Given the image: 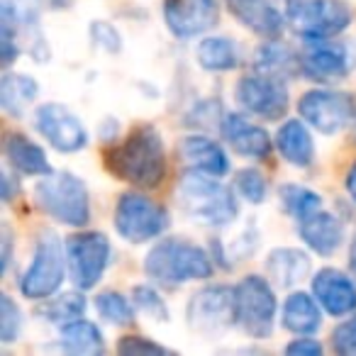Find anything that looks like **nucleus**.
Wrapping results in <instances>:
<instances>
[{
  "label": "nucleus",
  "mask_w": 356,
  "mask_h": 356,
  "mask_svg": "<svg viewBox=\"0 0 356 356\" xmlns=\"http://www.w3.org/2000/svg\"><path fill=\"white\" fill-rule=\"evenodd\" d=\"M105 166L115 178L149 191L166 178V147L156 127L137 124L105 152Z\"/></svg>",
  "instance_id": "1"
},
{
  "label": "nucleus",
  "mask_w": 356,
  "mask_h": 356,
  "mask_svg": "<svg viewBox=\"0 0 356 356\" xmlns=\"http://www.w3.org/2000/svg\"><path fill=\"white\" fill-rule=\"evenodd\" d=\"M173 193L181 213L205 227H227L239 215L234 188L225 186L218 176H210V173L188 168L178 178Z\"/></svg>",
  "instance_id": "2"
},
{
  "label": "nucleus",
  "mask_w": 356,
  "mask_h": 356,
  "mask_svg": "<svg viewBox=\"0 0 356 356\" xmlns=\"http://www.w3.org/2000/svg\"><path fill=\"white\" fill-rule=\"evenodd\" d=\"M144 273L156 286L178 288L193 281H208L215 273V264L200 244L186 237H166L149 249Z\"/></svg>",
  "instance_id": "3"
},
{
  "label": "nucleus",
  "mask_w": 356,
  "mask_h": 356,
  "mask_svg": "<svg viewBox=\"0 0 356 356\" xmlns=\"http://www.w3.org/2000/svg\"><path fill=\"white\" fill-rule=\"evenodd\" d=\"M35 205L66 227H86L90 222V195L83 178L71 171L42 176L35 186Z\"/></svg>",
  "instance_id": "4"
},
{
  "label": "nucleus",
  "mask_w": 356,
  "mask_h": 356,
  "mask_svg": "<svg viewBox=\"0 0 356 356\" xmlns=\"http://www.w3.org/2000/svg\"><path fill=\"white\" fill-rule=\"evenodd\" d=\"M288 27L305 40H334L354 22V8L346 0H288Z\"/></svg>",
  "instance_id": "5"
},
{
  "label": "nucleus",
  "mask_w": 356,
  "mask_h": 356,
  "mask_svg": "<svg viewBox=\"0 0 356 356\" xmlns=\"http://www.w3.org/2000/svg\"><path fill=\"white\" fill-rule=\"evenodd\" d=\"M66 273H69V264H66V244L54 232H42L37 239L35 254H32L30 266L17 281L20 293L27 300H47V298L56 296L64 283Z\"/></svg>",
  "instance_id": "6"
},
{
  "label": "nucleus",
  "mask_w": 356,
  "mask_h": 356,
  "mask_svg": "<svg viewBox=\"0 0 356 356\" xmlns=\"http://www.w3.org/2000/svg\"><path fill=\"white\" fill-rule=\"evenodd\" d=\"M168 210L161 203L144 195L142 191H127L115 203V232L129 244H147L159 239L168 229Z\"/></svg>",
  "instance_id": "7"
},
{
  "label": "nucleus",
  "mask_w": 356,
  "mask_h": 356,
  "mask_svg": "<svg viewBox=\"0 0 356 356\" xmlns=\"http://www.w3.org/2000/svg\"><path fill=\"white\" fill-rule=\"evenodd\" d=\"M237 302V325L252 339H268L276 327L278 300L271 281L264 276L249 273L234 286Z\"/></svg>",
  "instance_id": "8"
},
{
  "label": "nucleus",
  "mask_w": 356,
  "mask_h": 356,
  "mask_svg": "<svg viewBox=\"0 0 356 356\" xmlns=\"http://www.w3.org/2000/svg\"><path fill=\"white\" fill-rule=\"evenodd\" d=\"M186 322L203 337H218L237 325V302L232 286H205L186 305Z\"/></svg>",
  "instance_id": "9"
},
{
  "label": "nucleus",
  "mask_w": 356,
  "mask_h": 356,
  "mask_svg": "<svg viewBox=\"0 0 356 356\" xmlns=\"http://www.w3.org/2000/svg\"><path fill=\"white\" fill-rule=\"evenodd\" d=\"M298 113L317 132L337 134L354 124L356 100L354 95L337 88H312L300 95Z\"/></svg>",
  "instance_id": "10"
},
{
  "label": "nucleus",
  "mask_w": 356,
  "mask_h": 356,
  "mask_svg": "<svg viewBox=\"0 0 356 356\" xmlns=\"http://www.w3.org/2000/svg\"><path fill=\"white\" fill-rule=\"evenodd\" d=\"M113 247L103 232H79L66 239V264L69 278L79 291H90L100 283L110 266Z\"/></svg>",
  "instance_id": "11"
},
{
  "label": "nucleus",
  "mask_w": 356,
  "mask_h": 356,
  "mask_svg": "<svg viewBox=\"0 0 356 356\" xmlns=\"http://www.w3.org/2000/svg\"><path fill=\"white\" fill-rule=\"evenodd\" d=\"M234 98L242 105L244 113L259 120H268V122L286 118L288 108H291L288 86L283 83L281 76L266 74V71L242 76L237 90H234Z\"/></svg>",
  "instance_id": "12"
},
{
  "label": "nucleus",
  "mask_w": 356,
  "mask_h": 356,
  "mask_svg": "<svg viewBox=\"0 0 356 356\" xmlns=\"http://www.w3.org/2000/svg\"><path fill=\"white\" fill-rule=\"evenodd\" d=\"M300 74L315 83H337L344 81L354 69V56L349 44L334 40H305L302 49L298 51Z\"/></svg>",
  "instance_id": "13"
},
{
  "label": "nucleus",
  "mask_w": 356,
  "mask_h": 356,
  "mask_svg": "<svg viewBox=\"0 0 356 356\" xmlns=\"http://www.w3.org/2000/svg\"><path fill=\"white\" fill-rule=\"evenodd\" d=\"M35 127L42 139L61 154H76L88 144V129L83 120L64 103L40 105L35 113Z\"/></svg>",
  "instance_id": "14"
},
{
  "label": "nucleus",
  "mask_w": 356,
  "mask_h": 356,
  "mask_svg": "<svg viewBox=\"0 0 356 356\" xmlns=\"http://www.w3.org/2000/svg\"><path fill=\"white\" fill-rule=\"evenodd\" d=\"M163 22L178 40L208 35L220 22L218 0H163Z\"/></svg>",
  "instance_id": "15"
},
{
  "label": "nucleus",
  "mask_w": 356,
  "mask_h": 356,
  "mask_svg": "<svg viewBox=\"0 0 356 356\" xmlns=\"http://www.w3.org/2000/svg\"><path fill=\"white\" fill-rule=\"evenodd\" d=\"M220 134L234 154L252 161L268 159L276 147V139L242 113H225L220 120Z\"/></svg>",
  "instance_id": "16"
},
{
  "label": "nucleus",
  "mask_w": 356,
  "mask_h": 356,
  "mask_svg": "<svg viewBox=\"0 0 356 356\" xmlns=\"http://www.w3.org/2000/svg\"><path fill=\"white\" fill-rule=\"evenodd\" d=\"M310 291L332 317H346L356 312V278L339 268H320L310 278Z\"/></svg>",
  "instance_id": "17"
},
{
  "label": "nucleus",
  "mask_w": 356,
  "mask_h": 356,
  "mask_svg": "<svg viewBox=\"0 0 356 356\" xmlns=\"http://www.w3.org/2000/svg\"><path fill=\"white\" fill-rule=\"evenodd\" d=\"M225 6L239 25L264 40H281L288 27L286 10H281L273 0H225Z\"/></svg>",
  "instance_id": "18"
},
{
  "label": "nucleus",
  "mask_w": 356,
  "mask_h": 356,
  "mask_svg": "<svg viewBox=\"0 0 356 356\" xmlns=\"http://www.w3.org/2000/svg\"><path fill=\"white\" fill-rule=\"evenodd\" d=\"M298 234L310 252L320 257H332L344 244V222L330 210H317L310 218L298 222Z\"/></svg>",
  "instance_id": "19"
},
{
  "label": "nucleus",
  "mask_w": 356,
  "mask_h": 356,
  "mask_svg": "<svg viewBox=\"0 0 356 356\" xmlns=\"http://www.w3.org/2000/svg\"><path fill=\"white\" fill-rule=\"evenodd\" d=\"M3 154H6V161L17 176H32L42 178L54 173L49 163L47 152L22 132H8L6 142H3Z\"/></svg>",
  "instance_id": "20"
},
{
  "label": "nucleus",
  "mask_w": 356,
  "mask_h": 356,
  "mask_svg": "<svg viewBox=\"0 0 356 356\" xmlns=\"http://www.w3.org/2000/svg\"><path fill=\"white\" fill-rule=\"evenodd\" d=\"M181 159L186 161V166L200 173H210V176H227L229 173V156L222 149V144H218L215 139L205 137V134H191L181 142L178 149Z\"/></svg>",
  "instance_id": "21"
},
{
  "label": "nucleus",
  "mask_w": 356,
  "mask_h": 356,
  "mask_svg": "<svg viewBox=\"0 0 356 356\" xmlns=\"http://www.w3.org/2000/svg\"><path fill=\"white\" fill-rule=\"evenodd\" d=\"M276 149L291 166L307 168L315 161V142L305 120H286L276 132Z\"/></svg>",
  "instance_id": "22"
},
{
  "label": "nucleus",
  "mask_w": 356,
  "mask_h": 356,
  "mask_svg": "<svg viewBox=\"0 0 356 356\" xmlns=\"http://www.w3.org/2000/svg\"><path fill=\"white\" fill-rule=\"evenodd\" d=\"M322 305L310 293L293 291L283 300L281 307V322L291 334H315L322 325Z\"/></svg>",
  "instance_id": "23"
},
{
  "label": "nucleus",
  "mask_w": 356,
  "mask_h": 356,
  "mask_svg": "<svg viewBox=\"0 0 356 356\" xmlns=\"http://www.w3.org/2000/svg\"><path fill=\"white\" fill-rule=\"evenodd\" d=\"M59 346L66 354L93 356V354H103L105 351V337L95 322L86 320V317H76V320L61 325Z\"/></svg>",
  "instance_id": "24"
},
{
  "label": "nucleus",
  "mask_w": 356,
  "mask_h": 356,
  "mask_svg": "<svg viewBox=\"0 0 356 356\" xmlns=\"http://www.w3.org/2000/svg\"><path fill=\"white\" fill-rule=\"evenodd\" d=\"M266 271L276 286L291 288V286H298L302 278L310 276V259H307V254L300 252V249L278 247L268 254Z\"/></svg>",
  "instance_id": "25"
},
{
  "label": "nucleus",
  "mask_w": 356,
  "mask_h": 356,
  "mask_svg": "<svg viewBox=\"0 0 356 356\" xmlns=\"http://www.w3.org/2000/svg\"><path fill=\"white\" fill-rule=\"evenodd\" d=\"M40 95V83L32 76L6 71L0 79V108L10 118H22Z\"/></svg>",
  "instance_id": "26"
},
{
  "label": "nucleus",
  "mask_w": 356,
  "mask_h": 356,
  "mask_svg": "<svg viewBox=\"0 0 356 356\" xmlns=\"http://www.w3.org/2000/svg\"><path fill=\"white\" fill-rule=\"evenodd\" d=\"M200 69L210 74H227L239 66V49L229 37H203L195 47Z\"/></svg>",
  "instance_id": "27"
},
{
  "label": "nucleus",
  "mask_w": 356,
  "mask_h": 356,
  "mask_svg": "<svg viewBox=\"0 0 356 356\" xmlns=\"http://www.w3.org/2000/svg\"><path fill=\"white\" fill-rule=\"evenodd\" d=\"M278 200H281L283 210L291 215L296 222L310 218L312 213L322 210V195L317 191L307 188L300 184H286L278 191Z\"/></svg>",
  "instance_id": "28"
},
{
  "label": "nucleus",
  "mask_w": 356,
  "mask_h": 356,
  "mask_svg": "<svg viewBox=\"0 0 356 356\" xmlns=\"http://www.w3.org/2000/svg\"><path fill=\"white\" fill-rule=\"evenodd\" d=\"M259 71H266L273 76H291L300 74V64H298V54L283 47L281 40H268L266 44L259 49Z\"/></svg>",
  "instance_id": "29"
},
{
  "label": "nucleus",
  "mask_w": 356,
  "mask_h": 356,
  "mask_svg": "<svg viewBox=\"0 0 356 356\" xmlns=\"http://www.w3.org/2000/svg\"><path fill=\"white\" fill-rule=\"evenodd\" d=\"M93 305H95V312H98L108 325H115V327H129L134 322V317H137L134 300L124 298L122 293H118V291L98 293Z\"/></svg>",
  "instance_id": "30"
},
{
  "label": "nucleus",
  "mask_w": 356,
  "mask_h": 356,
  "mask_svg": "<svg viewBox=\"0 0 356 356\" xmlns=\"http://www.w3.org/2000/svg\"><path fill=\"white\" fill-rule=\"evenodd\" d=\"M86 307H88L86 298L81 293L71 291L47 298L44 305H42V315H44V320L54 322V325H66V322L76 320V317H83Z\"/></svg>",
  "instance_id": "31"
},
{
  "label": "nucleus",
  "mask_w": 356,
  "mask_h": 356,
  "mask_svg": "<svg viewBox=\"0 0 356 356\" xmlns=\"http://www.w3.org/2000/svg\"><path fill=\"white\" fill-rule=\"evenodd\" d=\"M232 188L237 191L239 198L252 205H261L268 195L266 176L254 166H244V168H239V171H234Z\"/></svg>",
  "instance_id": "32"
},
{
  "label": "nucleus",
  "mask_w": 356,
  "mask_h": 356,
  "mask_svg": "<svg viewBox=\"0 0 356 356\" xmlns=\"http://www.w3.org/2000/svg\"><path fill=\"white\" fill-rule=\"evenodd\" d=\"M132 300L139 315L149 317L154 322H168V305L161 296L156 293V288L152 286H134L132 288Z\"/></svg>",
  "instance_id": "33"
},
{
  "label": "nucleus",
  "mask_w": 356,
  "mask_h": 356,
  "mask_svg": "<svg viewBox=\"0 0 356 356\" xmlns=\"http://www.w3.org/2000/svg\"><path fill=\"white\" fill-rule=\"evenodd\" d=\"M22 310L15 300H13L8 293L0 296V341L3 344H13V341L20 339L22 334Z\"/></svg>",
  "instance_id": "34"
},
{
  "label": "nucleus",
  "mask_w": 356,
  "mask_h": 356,
  "mask_svg": "<svg viewBox=\"0 0 356 356\" xmlns=\"http://www.w3.org/2000/svg\"><path fill=\"white\" fill-rule=\"evenodd\" d=\"M332 351L339 356H356V312L332 332Z\"/></svg>",
  "instance_id": "35"
},
{
  "label": "nucleus",
  "mask_w": 356,
  "mask_h": 356,
  "mask_svg": "<svg viewBox=\"0 0 356 356\" xmlns=\"http://www.w3.org/2000/svg\"><path fill=\"white\" fill-rule=\"evenodd\" d=\"M118 351L124 356H154V354H168V349L159 341H152L144 334H127L118 341Z\"/></svg>",
  "instance_id": "36"
},
{
  "label": "nucleus",
  "mask_w": 356,
  "mask_h": 356,
  "mask_svg": "<svg viewBox=\"0 0 356 356\" xmlns=\"http://www.w3.org/2000/svg\"><path fill=\"white\" fill-rule=\"evenodd\" d=\"M90 37H93L95 47L110 51V54L120 51V47H122V37H120V32L110 22H93L90 25Z\"/></svg>",
  "instance_id": "37"
},
{
  "label": "nucleus",
  "mask_w": 356,
  "mask_h": 356,
  "mask_svg": "<svg viewBox=\"0 0 356 356\" xmlns=\"http://www.w3.org/2000/svg\"><path fill=\"white\" fill-rule=\"evenodd\" d=\"M322 351H325V346L312 334H296V339H291L286 344L288 356H320Z\"/></svg>",
  "instance_id": "38"
},
{
  "label": "nucleus",
  "mask_w": 356,
  "mask_h": 356,
  "mask_svg": "<svg viewBox=\"0 0 356 356\" xmlns=\"http://www.w3.org/2000/svg\"><path fill=\"white\" fill-rule=\"evenodd\" d=\"M0 242H3V254H0V259H3V273H8L13 261V229L8 222H3V229H0Z\"/></svg>",
  "instance_id": "39"
},
{
  "label": "nucleus",
  "mask_w": 356,
  "mask_h": 356,
  "mask_svg": "<svg viewBox=\"0 0 356 356\" xmlns=\"http://www.w3.org/2000/svg\"><path fill=\"white\" fill-rule=\"evenodd\" d=\"M3 203H13L15 193H20V184H15V176L10 171H3Z\"/></svg>",
  "instance_id": "40"
},
{
  "label": "nucleus",
  "mask_w": 356,
  "mask_h": 356,
  "mask_svg": "<svg viewBox=\"0 0 356 356\" xmlns=\"http://www.w3.org/2000/svg\"><path fill=\"white\" fill-rule=\"evenodd\" d=\"M344 188H346V195L351 198V203H356V161L351 163V168L346 171V176H344Z\"/></svg>",
  "instance_id": "41"
},
{
  "label": "nucleus",
  "mask_w": 356,
  "mask_h": 356,
  "mask_svg": "<svg viewBox=\"0 0 356 356\" xmlns=\"http://www.w3.org/2000/svg\"><path fill=\"white\" fill-rule=\"evenodd\" d=\"M349 271H351V276L356 278V232H354V239H351V247H349Z\"/></svg>",
  "instance_id": "42"
},
{
  "label": "nucleus",
  "mask_w": 356,
  "mask_h": 356,
  "mask_svg": "<svg viewBox=\"0 0 356 356\" xmlns=\"http://www.w3.org/2000/svg\"><path fill=\"white\" fill-rule=\"evenodd\" d=\"M49 6H54V8H66L71 3V0H47Z\"/></svg>",
  "instance_id": "43"
},
{
  "label": "nucleus",
  "mask_w": 356,
  "mask_h": 356,
  "mask_svg": "<svg viewBox=\"0 0 356 356\" xmlns=\"http://www.w3.org/2000/svg\"><path fill=\"white\" fill-rule=\"evenodd\" d=\"M354 139H356V118H354Z\"/></svg>",
  "instance_id": "44"
}]
</instances>
